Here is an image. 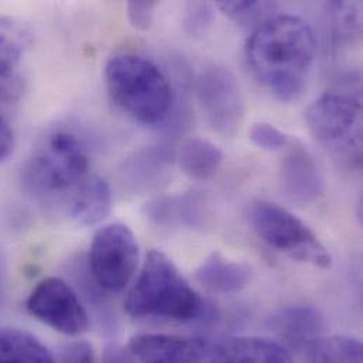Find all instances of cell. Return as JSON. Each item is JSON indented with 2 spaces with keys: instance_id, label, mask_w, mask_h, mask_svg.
Here are the masks:
<instances>
[{
  "instance_id": "cell-9",
  "label": "cell",
  "mask_w": 363,
  "mask_h": 363,
  "mask_svg": "<svg viewBox=\"0 0 363 363\" xmlns=\"http://www.w3.org/2000/svg\"><path fill=\"white\" fill-rule=\"evenodd\" d=\"M27 311L54 331L77 337L89 327L88 313L75 290L60 277L41 280L30 293Z\"/></svg>"
},
{
  "instance_id": "cell-20",
  "label": "cell",
  "mask_w": 363,
  "mask_h": 363,
  "mask_svg": "<svg viewBox=\"0 0 363 363\" xmlns=\"http://www.w3.org/2000/svg\"><path fill=\"white\" fill-rule=\"evenodd\" d=\"M216 6L232 21L243 27H247L252 24L260 26L263 21L273 17L274 10L277 9V3L274 1H257V0L219 1Z\"/></svg>"
},
{
  "instance_id": "cell-6",
  "label": "cell",
  "mask_w": 363,
  "mask_h": 363,
  "mask_svg": "<svg viewBox=\"0 0 363 363\" xmlns=\"http://www.w3.org/2000/svg\"><path fill=\"white\" fill-rule=\"evenodd\" d=\"M247 216L256 235L274 250L320 269L331 267L333 257L327 247L311 228L289 209L259 199L250 203Z\"/></svg>"
},
{
  "instance_id": "cell-27",
  "label": "cell",
  "mask_w": 363,
  "mask_h": 363,
  "mask_svg": "<svg viewBox=\"0 0 363 363\" xmlns=\"http://www.w3.org/2000/svg\"><path fill=\"white\" fill-rule=\"evenodd\" d=\"M14 136L7 122L0 116V163L4 162L13 152Z\"/></svg>"
},
{
  "instance_id": "cell-13",
  "label": "cell",
  "mask_w": 363,
  "mask_h": 363,
  "mask_svg": "<svg viewBox=\"0 0 363 363\" xmlns=\"http://www.w3.org/2000/svg\"><path fill=\"white\" fill-rule=\"evenodd\" d=\"M272 328L294 348L314 345L325 330V317L314 307H290L270 318Z\"/></svg>"
},
{
  "instance_id": "cell-21",
  "label": "cell",
  "mask_w": 363,
  "mask_h": 363,
  "mask_svg": "<svg viewBox=\"0 0 363 363\" xmlns=\"http://www.w3.org/2000/svg\"><path fill=\"white\" fill-rule=\"evenodd\" d=\"M335 37L340 41H352L361 37L362 6L358 1H334L330 4Z\"/></svg>"
},
{
  "instance_id": "cell-5",
  "label": "cell",
  "mask_w": 363,
  "mask_h": 363,
  "mask_svg": "<svg viewBox=\"0 0 363 363\" xmlns=\"http://www.w3.org/2000/svg\"><path fill=\"white\" fill-rule=\"evenodd\" d=\"M89 157L82 142L69 132H55L27 162L26 188L37 195L72 192L88 177Z\"/></svg>"
},
{
  "instance_id": "cell-3",
  "label": "cell",
  "mask_w": 363,
  "mask_h": 363,
  "mask_svg": "<svg viewBox=\"0 0 363 363\" xmlns=\"http://www.w3.org/2000/svg\"><path fill=\"white\" fill-rule=\"evenodd\" d=\"M105 79L113 101L135 121L157 125L169 116L172 85L152 60L132 52L118 54L108 61Z\"/></svg>"
},
{
  "instance_id": "cell-11",
  "label": "cell",
  "mask_w": 363,
  "mask_h": 363,
  "mask_svg": "<svg viewBox=\"0 0 363 363\" xmlns=\"http://www.w3.org/2000/svg\"><path fill=\"white\" fill-rule=\"evenodd\" d=\"M208 341L194 337L142 334L129 341V352L139 363H201Z\"/></svg>"
},
{
  "instance_id": "cell-7",
  "label": "cell",
  "mask_w": 363,
  "mask_h": 363,
  "mask_svg": "<svg viewBox=\"0 0 363 363\" xmlns=\"http://www.w3.org/2000/svg\"><path fill=\"white\" fill-rule=\"evenodd\" d=\"M139 257V243L130 228L123 223H111L94 235L89 269L102 290L119 294L132 281Z\"/></svg>"
},
{
  "instance_id": "cell-2",
  "label": "cell",
  "mask_w": 363,
  "mask_h": 363,
  "mask_svg": "<svg viewBox=\"0 0 363 363\" xmlns=\"http://www.w3.org/2000/svg\"><path fill=\"white\" fill-rule=\"evenodd\" d=\"M133 318L196 321L209 314L206 301L188 284L174 262L160 250H150L125 301Z\"/></svg>"
},
{
  "instance_id": "cell-12",
  "label": "cell",
  "mask_w": 363,
  "mask_h": 363,
  "mask_svg": "<svg viewBox=\"0 0 363 363\" xmlns=\"http://www.w3.org/2000/svg\"><path fill=\"white\" fill-rule=\"evenodd\" d=\"M67 215L79 225L102 222L112 208V192L108 182L99 176L86 177L69 194L65 202Z\"/></svg>"
},
{
  "instance_id": "cell-17",
  "label": "cell",
  "mask_w": 363,
  "mask_h": 363,
  "mask_svg": "<svg viewBox=\"0 0 363 363\" xmlns=\"http://www.w3.org/2000/svg\"><path fill=\"white\" fill-rule=\"evenodd\" d=\"M223 155L218 146L202 138H189L180 147L179 164L182 173L192 180L212 179L220 169Z\"/></svg>"
},
{
  "instance_id": "cell-8",
  "label": "cell",
  "mask_w": 363,
  "mask_h": 363,
  "mask_svg": "<svg viewBox=\"0 0 363 363\" xmlns=\"http://www.w3.org/2000/svg\"><path fill=\"white\" fill-rule=\"evenodd\" d=\"M196 98L212 132L235 138L245 121V99L233 72L222 65H209L198 77Z\"/></svg>"
},
{
  "instance_id": "cell-15",
  "label": "cell",
  "mask_w": 363,
  "mask_h": 363,
  "mask_svg": "<svg viewBox=\"0 0 363 363\" xmlns=\"http://www.w3.org/2000/svg\"><path fill=\"white\" fill-rule=\"evenodd\" d=\"M253 270L246 263L226 259L218 252L209 255L196 269L195 279L203 287L220 294H233L246 289Z\"/></svg>"
},
{
  "instance_id": "cell-28",
  "label": "cell",
  "mask_w": 363,
  "mask_h": 363,
  "mask_svg": "<svg viewBox=\"0 0 363 363\" xmlns=\"http://www.w3.org/2000/svg\"><path fill=\"white\" fill-rule=\"evenodd\" d=\"M4 284H6V269H4V260L1 256V250H0V301L4 293Z\"/></svg>"
},
{
  "instance_id": "cell-24",
  "label": "cell",
  "mask_w": 363,
  "mask_h": 363,
  "mask_svg": "<svg viewBox=\"0 0 363 363\" xmlns=\"http://www.w3.org/2000/svg\"><path fill=\"white\" fill-rule=\"evenodd\" d=\"M21 57V47L9 34L0 31V82L4 84L11 75Z\"/></svg>"
},
{
  "instance_id": "cell-4",
  "label": "cell",
  "mask_w": 363,
  "mask_h": 363,
  "mask_svg": "<svg viewBox=\"0 0 363 363\" xmlns=\"http://www.w3.org/2000/svg\"><path fill=\"white\" fill-rule=\"evenodd\" d=\"M306 119L314 139L335 160L351 169L361 167V96L344 92H327L308 108Z\"/></svg>"
},
{
  "instance_id": "cell-19",
  "label": "cell",
  "mask_w": 363,
  "mask_h": 363,
  "mask_svg": "<svg viewBox=\"0 0 363 363\" xmlns=\"http://www.w3.org/2000/svg\"><path fill=\"white\" fill-rule=\"evenodd\" d=\"M311 363H363L362 342L348 335L320 338L313 345Z\"/></svg>"
},
{
  "instance_id": "cell-16",
  "label": "cell",
  "mask_w": 363,
  "mask_h": 363,
  "mask_svg": "<svg viewBox=\"0 0 363 363\" xmlns=\"http://www.w3.org/2000/svg\"><path fill=\"white\" fill-rule=\"evenodd\" d=\"M145 213L157 225L198 226L205 219L206 202L198 192H184L146 203Z\"/></svg>"
},
{
  "instance_id": "cell-1",
  "label": "cell",
  "mask_w": 363,
  "mask_h": 363,
  "mask_svg": "<svg viewBox=\"0 0 363 363\" xmlns=\"http://www.w3.org/2000/svg\"><path fill=\"white\" fill-rule=\"evenodd\" d=\"M315 35L307 21L276 14L255 28L246 54L257 81L279 101L293 102L304 89L315 60Z\"/></svg>"
},
{
  "instance_id": "cell-22",
  "label": "cell",
  "mask_w": 363,
  "mask_h": 363,
  "mask_svg": "<svg viewBox=\"0 0 363 363\" xmlns=\"http://www.w3.org/2000/svg\"><path fill=\"white\" fill-rule=\"evenodd\" d=\"M291 139L293 138L266 122L255 123L250 129V142L264 152H284Z\"/></svg>"
},
{
  "instance_id": "cell-10",
  "label": "cell",
  "mask_w": 363,
  "mask_h": 363,
  "mask_svg": "<svg viewBox=\"0 0 363 363\" xmlns=\"http://www.w3.org/2000/svg\"><path fill=\"white\" fill-rule=\"evenodd\" d=\"M283 153L280 182L284 194L301 203L317 201L325 191V180L313 155L297 139H291Z\"/></svg>"
},
{
  "instance_id": "cell-26",
  "label": "cell",
  "mask_w": 363,
  "mask_h": 363,
  "mask_svg": "<svg viewBox=\"0 0 363 363\" xmlns=\"http://www.w3.org/2000/svg\"><path fill=\"white\" fill-rule=\"evenodd\" d=\"M60 363H95L94 350L84 341L71 344L62 351Z\"/></svg>"
},
{
  "instance_id": "cell-23",
  "label": "cell",
  "mask_w": 363,
  "mask_h": 363,
  "mask_svg": "<svg viewBox=\"0 0 363 363\" xmlns=\"http://www.w3.org/2000/svg\"><path fill=\"white\" fill-rule=\"evenodd\" d=\"M215 14L209 3L191 1L185 6L184 28L191 37H202L211 28Z\"/></svg>"
},
{
  "instance_id": "cell-25",
  "label": "cell",
  "mask_w": 363,
  "mask_h": 363,
  "mask_svg": "<svg viewBox=\"0 0 363 363\" xmlns=\"http://www.w3.org/2000/svg\"><path fill=\"white\" fill-rule=\"evenodd\" d=\"M156 7V1H129L126 9L132 26L139 30L150 28Z\"/></svg>"
},
{
  "instance_id": "cell-18",
  "label": "cell",
  "mask_w": 363,
  "mask_h": 363,
  "mask_svg": "<svg viewBox=\"0 0 363 363\" xmlns=\"http://www.w3.org/2000/svg\"><path fill=\"white\" fill-rule=\"evenodd\" d=\"M0 363H54V358L33 334L17 328H0Z\"/></svg>"
},
{
  "instance_id": "cell-14",
  "label": "cell",
  "mask_w": 363,
  "mask_h": 363,
  "mask_svg": "<svg viewBox=\"0 0 363 363\" xmlns=\"http://www.w3.org/2000/svg\"><path fill=\"white\" fill-rule=\"evenodd\" d=\"M211 363H293V359L281 344L269 338L238 337L223 341Z\"/></svg>"
}]
</instances>
